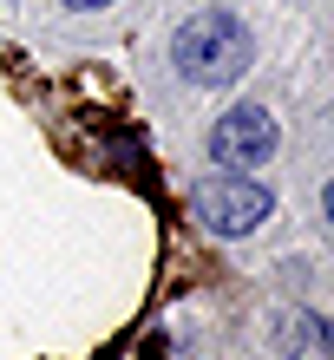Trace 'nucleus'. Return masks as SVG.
Instances as JSON below:
<instances>
[{"instance_id": "1", "label": "nucleus", "mask_w": 334, "mask_h": 360, "mask_svg": "<svg viewBox=\"0 0 334 360\" xmlns=\"http://www.w3.org/2000/svg\"><path fill=\"white\" fill-rule=\"evenodd\" d=\"M171 59L191 86H229L249 66V27L236 13H191L171 39Z\"/></svg>"}, {"instance_id": "2", "label": "nucleus", "mask_w": 334, "mask_h": 360, "mask_svg": "<svg viewBox=\"0 0 334 360\" xmlns=\"http://www.w3.org/2000/svg\"><path fill=\"white\" fill-rule=\"evenodd\" d=\"M269 210H276V197H269V184L256 177H203L197 184V223L210 229V236H249V229L269 223Z\"/></svg>"}, {"instance_id": "3", "label": "nucleus", "mask_w": 334, "mask_h": 360, "mask_svg": "<svg viewBox=\"0 0 334 360\" xmlns=\"http://www.w3.org/2000/svg\"><path fill=\"white\" fill-rule=\"evenodd\" d=\"M276 151V118L262 112V105H236V112L217 118L210 131V158L229 164V171H256V164Z\"/></svg>"}, {"instance_id": "4", "label": "nucleus", "mask_w": 334, "mask_h": 360, "mask_svg": "<svg viewBox=\"0 0 334 360\" xmlns=\"http://www.w3.org/2000/svg\"><path fill=\"white\" fill-rule=\"evenodd\" d=\"M282 360H334V321L328 314H288L276 328Z\"/></svg>"}, {"instance_id": "5", "label": "nucleus", "mask_w": 334, "mask_h": 360, "mask_svg": "<svg viewBox=\"0 0 334 360\" xmlns=\"http://www.w3.org/2000/svg\"><path fill=\"white\" fill-rule=\"evenodd\" d=\"M66 7H79V13H92V7H112V0H66Z\"/></svg>"}, {"instance_id": "6", "label": "nucleus", "mask_w": 334, "mask_h": 360, "mask_svg": "<svg viewBox=\"0 0 334 360\" xmlns=\"http://www.w3.org/2000/svg\"><path fill=\"white\" fill-rule=\"evenodd\" d=\"M321 210H328V223H334V184H328V190H321Z\"/></svg>"}]
</instances>
